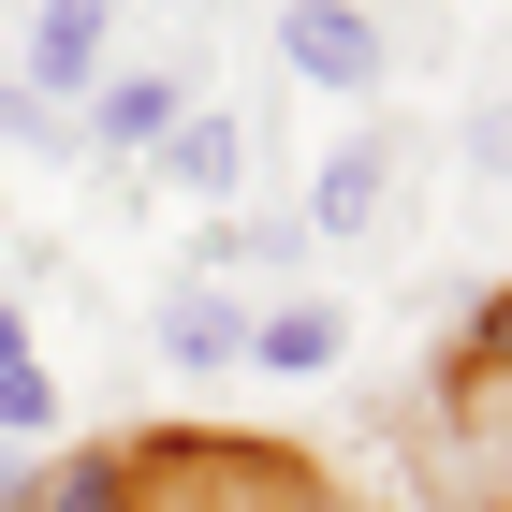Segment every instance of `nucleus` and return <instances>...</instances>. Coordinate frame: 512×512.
I'll return each mask as SVG.
<instances>
[{"label":"nucleus","mask_w":512,"mask_h":512,"mask_svg":"<svg viewBox=\"0 0 512 512\" xmlns=\"http://www.w3.org/2000/svg\"><path fill=\"white\" fill-rule=\"evenodd\" d=\"M395 176H410V132L395 118H366V132H337L322 147V176H308V249H381V220H395Z\"/></svg>","instance_id":"obj_1"},{"label":"nucleus","mask_w":512,"mask_h":512,"mask_svg":"<svg viewBox=\"0 0 512 512\" xmlns=\"http://www.w3.org/2000/svg\"><path fill=\"white\" fill-rule=\"evenodd\" d=\"M103 74H118V0H30V15H15V88H44L59 118H74Z\"/></svg>","instance_id":"obj_3"},{"label":"nucleus","mask_w":512,"mask_h":512,"mask_svg":"<svg viewBox=\"0 0 512 512\" xmlns=\"http://www.w3.org/2000/svg\"><path fill=\"white\" fill-rule=\"evenodd\" d=\"M59 425H74V395H59V366H0V439H59Z\"/></svg>","instance_id":"obj_10"},{"label":"nucleus","mask_w":512,"mask_h":512,"mask_svg":"<svg viewBox=\"0 0 512 512\" xmlns=\"http://www.w3.org/2000/svg\"><path fill=\"white\" fill-rule=\"evenodd\" d=\"M147 512H176V498H161V483H147Z\"/></svg>","instance_id":"obj_14"},{"label":"nucleus","mask_w":512,"mask_h":512,"mask_svg":"<svg viewBox=\"0 0 512 512\" xmlns=\"http://www.w3.org/2000/svg\"><path fill=\"white\" fill-rule=\"evenodd\" d=\"M0 512H147V454L74 439V454H44V469H0Z\"/></svg>","instance_id":"obj_6"},{"label":"nucleus","mask_w":512,"mask_h":512,"mask_svg":"<svg viewBox=\"0 0 512 512\" xmlns=\"http://www.w3.org/2000/svg\"><path fill=\"white\" fill-rule=\"evenodd\" d=\"M0 366H30V308H15V293H0Z\"/></svg>","instance_id":"obj_13"},{"label":"nucleus","mask_w":512,"mask_h":512,"mask_svg":"<svg viewBox=\"0 0 512 512\" xmlns=\"http://www.w3.org/2000/svg\"><path fill=\"white\" fill-rule=\"evenodd\" d=\"M337 352H352L337 293H264L249 308V381H337Z\"/></svg>","instance_id":"obj_7"},{"label":"nucleus","mask_w":512,"mask_h":512,"mask_svg":"<svg viewBox=\"0 0 512 512\" xmlns=\"http://www.w3.org/2000/svg\"><path fill=\"white\" fill-rule=\"evenodd\" d=\"M0 161H74V118L44 88H15V74H0Z\"/></svg>","instance_id":"obj_11"},{"label":"nucleus","mask_w":512,"mask_h":512,"mask_svg":"<svg viewBox=\"0 0 512 512\" xmlns=\"http://www.w3.org/2000/svg\"><path fill=\"white\" fill-rule=\"evenodd\" d=\"M147 352L176 366V381H235V366H249V293H220V278L176 264V278L147 293Z\"/></svg>","instance_id":"obj_4"},{"label":"nucleus","mask_w":512,"mask_h":512,"mask_svg":"<svg viewBox=\"0 0 512 512\" xmlns=\"http://www.w3.org/2000/svg\"><path fill=\"white\" fill-rule=\"evenodd\" d=\"M278 74H293V88H337V103H381V88H395L381 15H366V0H278Z\"/></svg>","instance_id":"obj_2"},{"label":"nucleus","mask_w":512,"mask_h":512,"mask_svg":"<svg viewBox=\"0 0 512 512\" xmlns=\"http://www.w3.org/2000/svg\"><path fill=\"white\" fill-rule=\"evenodd\" d=\"M469 176H512V103H483V118H469Z\"/></svg>","instance_id":"obj_12"},{"label":"nucleus","mask_w":512,"mask_h":512,"mask_svg":"<svg viewBox=\"0 0 512 512\" xmlns=\"http://www.w3.org/2000/svg\"><path fill=\"white\" fill-rule=\"evenodd\" d=\"M191 278H293L308 293V220H205V249H191Z\"/></svg>","instance_id":"obj_9"},{"label":"nucleus","mask_w":512,"mask_h":512,"mask_svg":"<svg viewBox=\"0 0 512 512\" xmlns=\"http://www.w3.org/2000/svg\"><path fill=\"white\" fill-rule=\"evenodd\" d=\"M147 161H161V176H176L191 205H220V220H235V191L264 176V132H249L235 103H176V132H161Z\"/></svg>","instance_id":"obj_5"},{"label":"nucleus","mask_w":512,"mask_h":512,"mask_svg":"<svg viewBox=\"0 0 512 512\" xmlns=\"http://www.w3.org/2000/svg\"><path fill=\"white\" fill-rule=\"evenodd\" d=\"M161 132H176V74H161V59H118V74L74 103V147H103V161H147Z\"/></svg>","instance_id":"obj_8"},{"label":"nucleus","mask_w":512,"mask_h":512,"mask_svg":"<svg viewBox=\"0 0 512 512\" xmlns=\"http://www.w3.org/2000/svg\"><path fill=\"white\" fill-rule=\"evenodd\" d=\"M0 15H30V0H0Z\"/></svg>","instance_id":"obj_15"}]
</instances>
